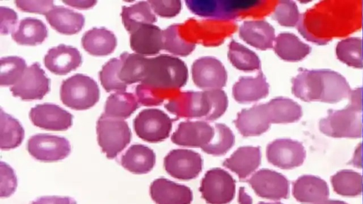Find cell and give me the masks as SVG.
Wrapping results in <instances>:
<instances>
[{"mask_svg":"<svg viewBox=\"0 0 363 204\" xmlns=\"http://www.w3.org/2000/svg\"><path fill=\"white\" fill-rule=\"evenodd\" d=\"M29 117L34 125L50 130H65L72 124V115L60 106L43 103L32 108Z\"/></svg>","mask_w":363,"mask_h":204,"instance_id":"obj_14","label":"cell"},{"mask_svg":"<svg viewBox=\"0 0 363 204\" xmlns=\"http://www.w3.org/2000/svg\"><path fill=\"white\" fill-rule=\"evenodd\" d=\"M234 123L244 137L262 135L268 130L271 124L266 103L242 110L238 113Z\"/></svg>","mask_w":363,"mask_h":204,"instance_id":"obj_18","label":"cell"},{"mask_svg":"<svg viewBox=\"0 0 363 204\" xmlns=\"http://www.w3.org/2000/svg\"><path fill=\"white\" fill-rule=\"evenodd\" d=\"M247 182L259 197L278 200L286 196L288 185L286 178L272 170L260 169Z\"/></svg>","mask_w":363,"mask_h":204,"instance_id":"obj_16","label":"cell"},{"mask_svg":"<svg viewBox=\"0 0 363 204\" xmlns=\"http://www.w3.org/2000/svg\"><path fill=\"white\" fill-rule=\"evenodd\" d=\"M239 35L245 42L261 50L274 47V28L263 20L245 21L239 29Z\"/></svg>","mask_w":363,"mask_h":204,"instance_id":"obj_22","label":"cell"},{"mask_svg":"<svg viewBox=\"0 0 363 204\" xmlns=\"http://www.w3.org/2000/svg\"><path fill=\"white\" fill-rule=\"evenodd\" d=\"M45 17L55 30L65 35L78 33L84 24V17L82 13L62 6H54Z\"/></svg>","mask_w":363,"mask_h":204,"instance_id":"obj_26","label":"cell"},{"mask_svg":"<svg viewBox=\"0 0 363 204\" xmlns=\"http://www.w3.org/2000/svg\"><path fill=\"white\" fill-rule=\"evenodd\" d=\"M260 162V148L247 146L239 147L223 164L235 173L240 179H244L258 168Z\"/></svg>","mask_w":363,"mask_h":204,"instance_id":"obj_23","label":"cell"},{"mask_svg":"<svg viewBox=\"0 0 363 204\" xmlns=\"http://www.w3.org/2000/svg\"><path fill=\"white\" fill-rule=\"evenodd\" d=\"M361 96H362V123H363V89H362V93H361Z\"/></svg>","mask_w":363,"mask_h":204,"instance_id":"obj_49","label":"cell"},{"mask_svg":"<svg viewBox=\"0 0 363 204\" xmlns=\"http://www.w3.org/2000/svg\"><path fill=\"white\" fill-rule=\"evenodd\" d=\"M213 128L215 132L212 140L202 149L208 154L223 155L234 144L235 136L231 130L224 124L216 123Z\"/></svg>","mask_w":363,"mask_h":204,"instance_id":"obj_38","label":"cell"},{"mask_svg":"<svg viewBox=\"0 0 363 204\" xmlns=\"http://www.w3.org/2000/svg\"><path fill=\"white\" fill-rule=\"evenodd\" d=\"M274 50L282 60L297 62L305 58L311 52V47L290 33H282L275 38Z\"/></svg>","mask_w":363,"mask_h":204,"instance_id":"obj_29","label":"cell"},{"mask_svg":"<svg viewBox=\"0 0 363 204\" xmlns=\"http://www.w3.org/2000/svg\"><path fill=\"white\" fill-rule=\"evenodd\" d=\"M125 29L131 33L144 24H152L157 21L148 1H139L130 6H123L121 13Z\"/></svg>","mask_w":363,"mask_h":204,"instance_id":"obj_33","label":"cell"},{"mask_svg":"<svg viewBox=\"0 0 363 204\" xmlns=\"http://www.w3.org/2000/svg\"><path fill=\"white\" fill-rule=\"evenodd\" d=\"M258 204H281L280 203H266V202H259Z\"/></svg>","mask_w":363,"mask_h":204,"instance_id":"obj_51","label":"cell"},{"mask_svg":"<svg viewBox=\"0 0 363 204\" xmlns=\"http://www.w3.org/2000/svg\"><path fill=\"white\" fill-rule=\"evenodd\" d=\"M24 138V130L13 117L0 110V147L9 150L18 147Z\"/></svg>","mask_w":363,"mask_h":204,"instance_id":"obj_35","label":"cell"},{"mask_svg":"<svg viewBox=\"0 0 363 204\" xmlns=\"http://www.w3.org/2000/svg\"><path fill=\"white\" fill-rule=\"evenodd\" d=\"M362 33H363V18H362ZM362 51H363V35H362Z\"/></svg>","mask_w":363,"mask_h":204,"instance_id":"obj_52","label":"cell"},{"mask_svg":"<svg viewBox=\"0 0 363 204\" xmlns=\"http://www.w3.org/2000/svg\"><path fill=\"white\" fill-rule=\"evenodd\" d=\"M121 64L122 61L119 57L111 59L102 67L99 72V79L107 92L123 91L126 89L128 85L119 79Z\"/></svg>","mask_w":363,"mask_h":204,"instance_id":"obj_40","label":"cell"},{"mask_svg":"<svg viewBox=\"0 0 363 204\" xmlns=\"http://www.w3.org/2000/svg\"><path fill=\"white\" fill-rule=\"evenodd\" d=\"M337 57L343 63L354 68L363 67L362 39L351 37L340 40L336 46Z\"/></svg>","mask_w":363,"mask_h":204,"instance_id":"obj_37","label":"cell"},{"mask_svg":"<svg viewBox=\"0 0 363 204\" xmlns=\"http://www.w3.org/2000/svg\"><path fill=\"white\" fill-rule=\"evenodd\" d=\"M156 157L152 149L143 144H133L122 155L121 165L137 174H147L155 164Z\"/></svg>","mask_w":363,"mask_h":204,"instance_id":"obj_28","label":"cell"},{"mask_svg":"<svg viewBox=\"0 0 363 204\" xmlns=\"http://www.w3.org/2000/svg\"><path fill=\"white\" fill-rule=\"evenodd\" d=\"M14 96L23 100L42 99L50 91V79L38 62L26 67L21 79L10 88Z\"/></svg>","mask_w":363,"mask_h":204,"instance_id":"obj_10","label":"cell"},{"mask_svg":"<svg viewBox=\"0 0 363 204\" xmlns=\"http://www.w3.org/2000/svg\"><path fill=\"white\" fill-rule=\"evenodd\" d=\"M272 18L283 26H295L298 25L301 15L296 4L289 0L279 1L274 6Z\"/></svg>","mask_w":363,"mask_h":204,"instance_id":"obj_41","label":"cell"},{"mask_svg":"<svg viewBox=\"0 0 363 204\" xmlns=\"http://www.w3.org/2000/svg\"><path fill=\"white\" fill-rule=\"evenodd\" d=\"M82 63L79 51L69 45H59L50 48L44 57V64L51 72L62 75L76 69Z\"/></svg>","mask_w":363,"mask_h":204,"instance_id":"obj_20","label":"cell"},{"mask_svg":"<svg viewBox=\"0 0 363 204\" xmlns=\"http://www.w3.org/2000/svg\"><path fill=\"white\" fill-rule=\"evenodd\" d=\"M150 193L156 204H190L193 199L189 187L164 178L153 181Z\"/></svg>","mask_w":363,"mask_h":204,"instance_id":"obj_17","label":"cell"},{"mask_svg":"<svg viewBox=\"0 0 363 204\" xmlns=\"http://www.w3.org/2000/svg\"><path fill=\"white\" fill-rule=\"evenodd\" d=\"M82 45L90 55L106 56L113 52L117 40L111 30L105 28H93L83 35Z\"/></svg>","mask_w":363,"mask_h":204,"instance_id":"obj_27","label":"cell"},{"mask_svg":"<svg viewBox=\"0 0 363 204\" xmlns=\"http://www.w3.org/2000/svg\"><path fill=\"white\" fill-rule=\"evenodd\" d=\"M188 8L194 13L217 20L231 21L243 16L245 11L244 1H186Z\"/></svg>","mask_w":363,"mask_h":204,"instance_id":"obj_13","label":"cell"},{"mask_svg":"<svg viewBox=\"0 0 363 204\" xmlns=\"http://www.w3.org/2000/svg\"><path fill=\"white\" fill-rule=\"evenodd\" d=\"M60 99L70 108L86 110L98 102L99 89L92 78L82 74H77L62 82Z\"/></svg>","mask_w":363,"mask_h":204,"instance_id":"obj_4","label":"cell"},{"mask_svg":"<svg viewBox=\"0 0 363 204\" xmlns=\"http://www.w3.org/2000/svg\"><path fill=\"white\" fill-rule=\"evenodd\" d=\"M172 120L163 111L156 108L144 109L133 120L136 135L149 142H161L168 137Z\"/></svg>","mask_w":363,"mask_h":204,"instance_id":"obj_7","label":"cell"},{"mask_svg":"<svg viewBox=\"0 0 363 204\" xmlns=\"http://www.w3.org/2000/svg\"><path fill=\"white\" fill-rule=\"evenodd\" d=\"M166 171L172 177L190 180L201 172L203 161L201 155L192 150L177 149L170 151L164 159Z\"/></svg>","mask_w":363,"mask_h":204,"instance_id":"obj_12","label":"cell"},{"mask_svg":"<svg viewBox=\"0 0 363 204\" xmlns=\"http://www.w3.org/2000/svg\"><path fill=\"white\" fill-rule=\"evenodd\" d=\"M165 108L179 118L215 120L228 107V98L221 89L179 92L164 105Z\"/></svg>","mask_w":363,"mask_h":204,"instance_id":"obj_3","label":"cell"},{"mask_svg":"<svg viewBox=\"0 0 363 204\" xmlns=\"http://www.w3.org/2000/svg\"><path fill=\"white\" fill-rule=\"evenodd\" d=\"M271 123L295 122L301 117L302 109L292 99L277 97L266 103Z\"/></svg>","mask_w":363,"mask_h":204,"instance_id":"obj_31","label":"cell"},{"mask_svg":"<svg viewBox=\"0 0 363 204\" xmlns=\"http://www.w3.org/2000/svg\"><path fill=\"white\" fill-rule=\"evenodd\" d=\"M194 83L202 89H220L227 81V72L221 62L213 57H202L192 64Z\"/></svg>","mask_w":363,"mask_h":204,"instance_id":"obj_11","label":"cell"},{"mask_svg":"<svg viewBox=\"0 0 363 204\" xmlns=\"http://www.w3.org/2000/svg\"><path fill=\"white\" fill-rule=\"evenodd\" d=\"M0 85H14L22 76L26 69V61L16 56L1 57L0 60Z\"/></svg>","mask_w":363,"mask_h":204,"instance_id":"obj_39","label":"cell"},{"mask_svg":"<svg viewBox=\"0 0 363 204\" xmlns=\"http://www.w3.org/2000/svg\"><path fill=\"white\" fill-rule=\"evenodd\" d=\"M63 2L72 7L82 9L89 8L96 4V1L94 0H71Z\"/></svg>","mask_w":363,"mask_h":204,"instance_id":"obj_47","label":"cell"},{"mask_svg":"<svg viewBox=\"0 0 363 204\" xmlns=\"http://www.w3.org/2000/svg\"><path fill=\"white\" fill-rule=\"evenodd\" d=\"M267 159L269 163L282 169L298 164L303 157L302 146L288 139H278L267 147Z\"/></svg>","mask_w":363,"mask_h":204,"instance_id":"obj_19","label":"cell"},{"mask_svg":"<svg viewBox=\"0 0 363 204\" xmlns=\"http://www.w3.org/2000/svg\"><path fill=\"white\" fill-rule=\"evenodd\" d=\"M1 198L10 196L17 186V178L13 169L7 164L1 162L0 164Z\"/></svg>","mask_w":363,"mask_h":204,"instance_id":"obj_42","label":"cell"},{"mask_svg":"<svg viewBox=\"0 0 363 204\" xmlns=\"http://www.w3.org/2000/svg\"><path fill=\"white\" fill-rule=\"evenodd\" d=\"M163 50L179 56L191 54L196 43L185 23L173 24L163 31Z\"/></svg>","mask_w":363,"mask_h":204,"instance_id":"obj_24","label":"cell"},{"mask_svg":"<svg viewBox=\"0 0 363 204\" xmlns=\"http://www.w3.org/2000/svg\"><path fill=\"white\" fill-rule=\"evenodd\" d=\"M138 108V101L134 94L116 91L106 99L104 114L106 116L125 119Z\"/></svg>","mask_w":363,"mask_h":204,"instance_id":"obj_34","label":"cell"},{"mask_svg":"<svg viewBox=\"0 0 363 204\" xmlns=\"http://www.w3.org/2000/svg\"><path fill=\"white\" fill-rule=\"evenodd\" d=\"M17 21L18 16L14 10L0 6V32L1 34L12 33L16 28Z\"/></svg>","mask_w":363,"mask_h":204,"instance_id":"obj_45","label":"cell"},{"mask_svg":"<svg viewBox=\"0 0 363 204\" xmlns=\"http://www.w3.org/2000/svg\"><path fill=\"white\" fill-rule=\"evenodd\" d=\"M238 203L240 204H252V198L246 193L245 187H240L238 192Z\"/></svg>","mask_w":363,"mask_h":204,"instance_id":"obj_48","label":"cell"},{"mask_svg":"<svg viewBox=\"0 0 363 204\" xmlns=\"http://www.w3.org/2000/svg\"><path fill=\"white\" fill-rule=\"evenodd\" d=\"M96 132L98 143L108 159L116 157L131 140V132L127 122L104 113L97 120Z\"/></svg>","mask_w":363,"mask_h":204,"instance_id":"obj_5","label":"cell"},{"mask_svg":"<svg viewBox=\"0 0 363 204\" xmlns=\"http://www.w3.org/2000/svg\"><path fill=\"white\" fill-rule=\"evenodd\" d=\"M292 92L307 102L334 103L349 97L352 90L346 79L330 69H301L292 79Z\"/></svg>","mask_w":363,"mask_h":204,"instance_id":"obj_2","label":"cell"},{"mask_svg":"<svg viewBox=\"0 0 363 204\" xmlns=\"http://www.w3.org/2000/svg\"><path fill=\"white\" fill-rule=\"evenodd\" d=\"M119 79L125 84L142 82L145 79L148 59L137 53L123 52Z\"/></svg>","mask_w":363,"mask_h":204,"instance_id":"obj_32","label":"cell"},{"mask_svg":"<svg viewBox=\"0 0 363 204\" xmlns=\"http://www.w3.org/2000/svg\"><path fill=\"white\" fill-rule=\"evenodd\" d=\"M31 204H77V202L70 197L52 196L38 198Z\"/></svg>","mask_w":363,"mask_h":204,"instance_id":"obj_46","label":"cell"},{"mask_svg":"<svg viewBox=\"0 0 363 204\" xmlns=\"http://www.w3.org/2000/svg\"><path fill=\"white\" fill-rule=\"evenodd\" d=\"M214 132V128L206 122L185 121L179 123L172 141L177 145L202 149L212 140Z\"/></svg>","mask_w":363,"mask_h":204,"instance_id":"obj_15","label":"cell"},{"mask_svg":"<svg viewBox=\"0 0 363 204\" xmlns=\"http://www.w3.org/2000/svg\"><path fill=\"white\" fill-rule=\"evenodd\" d=\"M14 3L21 11L43 15H46L55 6L53 1L17 0L15 1Z\"/></svg>","mask_w":363,"mask_h":204,"instance_id":"obj_44","label":"cell"},{"mask_svg":"<svg viewBox=\"0 0 363 204\" xmlns=\"http://www.w3.org/2000/svg\"><path fill=\"white\" fill-rule=\"evenodd\" d=\"M362 169H363V128H362Z\"/></svg>","mask_w":363,"mask_h":204,"instance_id":"obj_50","label":"cell"},{"mask_svg":"<svg viewBox=\"0 0 363 204\" xmlns=\"http://www.w3.org/2000/svg\"><path fill=\"white\" fill-rule=\"evenodd\" d=\"M11 36L20 45H35L45 40L48 30L41 20L27 17L20 21Z\"/></svg>","mask_w":363,"mask_h":204,"instance_id":"obj_30","label":"cell"},{"mask_svg":"<svg viewBox=\"0 0 363 204\" xmlns=\"http://www.w3.org/2000/svg\"><path fill=\"white\" fill-rule=\"evenodd\" d=\"M228 58L231 64L242 71H254L260 69L258 56L244 45L232 40L228 47Z\"/></svg>","mask_w":363,"mask_h":204,"instance_id":"obj_36","label":"cell"},{"mask_svg":"<svg viewBox=\"0 0 363 204\" xmlns=\"http://www.w3.org/2000/svg\"><path fill=\"white\" fill-rule=\"evenodd\" d=\"M188 79L185 63L168 55L148 59L143 81L135 87L138 103L145 106L161 105L179 92Z\"/></svg>","mask_w":363,"mask_h":204,"instance_id":"obj_1","label":"cell"},{"mask_svg":"<svg viewBox=\"0 0 363 204\" xmlns=\"http://www.w3.org/2000/svg\"><path fill=\"white\" fill-rule=\"evenodd\" d=\"M269 94V84L262 72L256 76H241L233 85V96L238 103L257 101Z\"/></svg>","mask_w":363,"mask_h":204,"instance_id":"obj_25","label":"cell"},{"mask_svg":"<svg viewBox=\"0 0 363 204\" xmlns=\"http://www.w3.org/2000/svg\"><path fill=\"white\" fill-rule=\"evenodd\" d=\"M163 30L153 24H144L130 35L131 49L141 55H154L163 50Z\"/></svg>","mask_w":363,"mask_h":204,"instance_id":"obj_21","label":"cell"},{"mask_svg":"<svg viewBox=\"0 0 363 204\" xmlns=\"http://www.w3.org/2000/svg\"><path fill=\"white\" fill-rule=\"evenodd\" d=\"M194 42L204 46H218L236 30V25L231 21L206 20L190 18L186 22Z\"/></svg>","mask_w":363,"mask_h":204,"instance_id":"obj_8","label":"cell"},{"mask_svg":"<svg viewBox=\"0 0 363 204\" xmlns=\"http://www.w3.org/2000/svg\"><path fill=\"white\" fill-rule=\"evenodd\" d=\"M148 3L156 14L164 18H172L177 16L182 8L181 1L177 0H150L148 1Z\"/></svg>","mask_w":363,"mask_h":204,"instance_id":"obj_43","label":"cell"},{"mask_svg":"<svg viewBox=\"0 0 363 204\" xmlns=\"http://www.w3.org/2000/svg\"><path fill=\"white\" fill-rule=\"evenodd\" d=\"M199 190L208 203L227 204L234 198L235 181L225 170L214 168L205 174Z\"/></svg>","mask_w":363,"mask_h":204,"instance_id":"obj_6","label":"cell"},{"mask_svg":"<svg viewBox=\"0 0 363 204\" xmlns=\"http://www.w3.org/2000/svg\"><path fill=\"white\" fill-rule=\"evenodd\" d=\"M27 149L35 159L42 162H56L67 157L71 151L69 141L62 137L38 134L30 137Z\"/></svg>","mask_w":363,"mask_h":204,"instance_id":"obj_9","label":"cell"}]
</instances>
